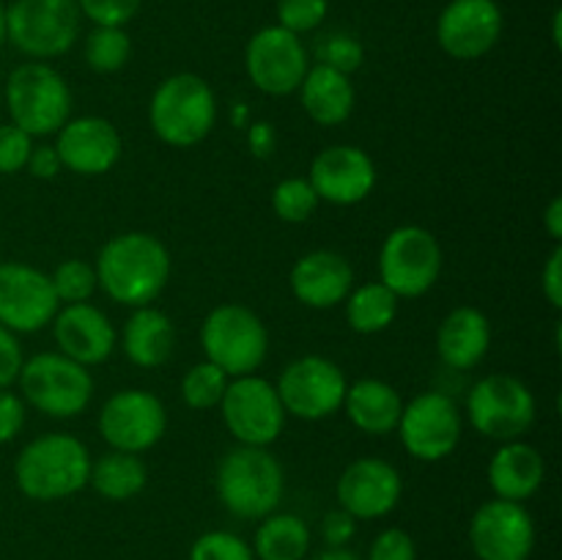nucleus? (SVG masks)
<instances>
[{
	"instance_id": "nucleus-1",
	"label": "nucleus",
	"mask_w": 562,
	"mask_h": 560,
	"mask_svg": "<svg viewBox=\"0 0 562 560\" xmlns=\"http://www.w3.org/2000/svg\"><path fill=\"white\" fill-rule=\"evenodd\" d=\"M97 283L113 302L126 307L151 305L170 280V250L159 236L126 231L110 236L97 253Z\"/></svg>"
},
{
	"instance_id": "nucleus-2",
	"label": "nucleus",
	"mask_w": 562,
	"mask_h": 560,
	"mask_svg": "<svg viewBox=\"0 0 562 560\" xmlns=\"http://www.w3.org/2000/svg\"><path fill=\"white\" fill-rule=\"evenodd\" d=\"M91 453L80 437L49 432L31 439L14 459V483L27 500L55 503L88 486Z\"/></svg>"
},
{
	"instance_id": "nucleus-3",
	"label": "nucleus",
	"mask_w": 562,
	"mask_h": 560,
	"mask_svg": "<svg viewBox=\"0 0 562 560\" xmlns=\"http://www.w3.org/2000/svg\"><path fill=\"white\" fill-rule=\"evenodd\" d=\"M214 489L228 514L239 519H263L278 511L285 492V472L269 448L236 445L220 459Z\"/></svg>"
},
{
	"instance_id": "nucleus-4",
	"label": "nucleus",
	"mask_w": 562,
	"mask_h": 560,
	"mask_svg": "<svg viewBox=\"0 0 562 560\" xmlns=\"http://www.w3.org/2000/svg\"><path fill=\"white\" fill-rule=\"evenodd\" d=\"M148 124L170 148H192L217 124V97L201 75L176 71L165 77L148 102Z\"/></svg>"
},
{
	"instance_id": "nucleus-5",
	"label": "nucleus",
	"mask_w": 562,
	"mask_h": 560,
	"mask_svg": "<svg viewBox=\"0 0 562 560\" xmlns=\"http://www.w3.org/2000/svg\"><path fill=\"white\" fill-rule=\"evenodd\" d=\"M11 124L31 137L55 135L71 115V88L47 60H25L3 80Z\"/></svg>"
},
{
	"instance_id": "nucleus-6",
	"label": "nucleus",
	"mask_w": 562,
	"mask_h": 560,
	"mask_svg": "<svg viewBox=\"0 0 562 560\" xmlns=\"http://www.w3.org/2000/svg\"><path fill=\"white\" fill-rule=\"evenodd\" d=\"M201 349L231 379L256 373L269 355V329L252 307L223 302L201 324Z\"/></svg>"
},
{
	"instance_id": "nucleus-7",
	"label": "nucleus",
	"mask_w": 562,
	"mask_h": 560,
	"mask_svg": "<svg viewBox=\"0 0 562 560\" xmlns=\"http://www.w3.org/2000/svg\"><path fill=\"white\" fill-rule=\"evenodd\" d=\"M20 399L47 417H77L93 399V377L60 351H38L20 368Z\"/></svg>"
},
{
	"instance_id": "nucleus-8",
	"label": "nucleus",
	"mask_w": 562,
	"mask_h": 560,
	"mask_svg": "<svg viewBox=\"0 0 562 560\" xmlns=\"http://www.w3.org/2000/svg\"><path fill=\"white\" fill-rule=\"evenodd\" d=\"M82 14L75 0H14L5 5V42L31 60H53L80 38Z\"/></svg>"
},
{
	"instance_id": "nucleus-9",
	"label": "nucleus",
	"mask_w": 562,
	"mask_h": 560,
	"mask_svg": "<svg viewBox=\"0 0 562 560\" xmlns=\"http://www.w3.org/2000/svg\"><path fill=\"white\" fill-rule=\"evenodd\" d=\"M538 415L530 384L514 373H488L467 393V421L481 437L494 443L521 439Z\"/></svg>"
},
{
	"instance_id": "nucleus-10",
	"label": "nucleus",
	"mask_w": 562,
	"mask_h": 560,
	"mask_svg": "<svg viewBox=\"0 0 562 560\" xmlns=\"http://www.w3.org/2000/svg\"><path fill=\"white\" fill-rule=\"evenodd\" d=\"M442 245L423 225H398L379 247V283L398 300H417L437 285L442 275Z\"/></svg>"
},
{
	"instance_id": "nucleus-11",
	"label": "nucleus",
	"mask_w": 562,
	"mask_h": 560,
	"mask_svg": "<svg viewBox=\"0 0 562 560\" xmlns=\"http://www.w3.org/2000/svg\"><path fill=\"white\" fill-rule=\"evenodd\" d=\"M225 428L239 445L269 448L285 428V410L278 388L258 373L234 377L220 401Z\"/></svg>"
},
{
	"instance_id": "nucleus-12",
	"label": "nucleus",
	"mask_w": 562,
	"mask_h": 560,
	"mask_svg": "<svg viewBox=\"0 0 562 560\" xmlns=\"http://www.w3.org/2000/svg\"><path fill=\"white\" fill-rule=\"evenodd\" d=\"M274 388H278L280 401H283L285 415L316 423L340 412L349 379H346L344 368L329 360V357L305 355L291 360L280 371Z\"/></svg>"
},
{
	"instance_id": "nucleus-13",
	"label": "nucleus",
	"mask_w": 562,
	"mask_h": 560,
	"mask_svg": "<svg viewBox=\"0 0 562 560\" xmlns=\"http://www.w3.org/2000/svg\"><path fill=\"white\" fill-rule=\"evenodd\" d=\"M395 432L412 459L442 461L459 448L464 421L448 393L426 390V393L415 395L409 404H404Z\"/></svg>"
},
{
	"instance_id": "nucleus-14",
	"label": "nucleus",
	"mask_w": 562,
	"mask_h": 560,
	"mask_svg": "<svg viewBox=\"0 0 562 560\" xmlns=\"http://www.w3.org/2000/svg\"><path fill=\"white\" fill-rule=\"evenodd\" d=\"M311 69V55L296 33L267 25L250 36L245 47L247 80L267 97H289L300 91Z\"/></svg>"
},
{
	"instance_id": "nucleus-15",
	"label": "nucleus",
	"mask_w": 562,
	"mask_h": 560,
	"mask_svg": "<svg viewBox=\"0 0 562 560\" xmlns=\"http://www.w3.org/2000/svg\"><path fill=\"white\" fill-rule=\"evenodd\" d=\"M168 432V410L159 395L140 388H124L110 395L99 412V434L113 450L146 453Z\"/></svg>"
},
{
	"instance_id": "nucleus-16",
	"label": "nucleus",
	"mask_w": 562,
	"mask_h": 560,
	"mask_svg": "<svg viewBox=\"0 0 562 560\" xmlns=\"http://www.w3.org/2000/svg\"><path fill=\"white\" fill-rule=\"evenodd\" d=\"M60 302L49 275L22 261H0V324L14 335L49 327Z\"/></svg>"
},
{
	"instance_id": "nucleus-17",
	"label": "nucleus",
	"mask_w": 562,
	"mask_h": 560,
	"mask_svg": "<svg viewBox=\"0 0 562 560\" xmlns=\"http://www.w3.org/2000/svg\"><path fill=\"white\" fill-rule=\"evenodd\" d=\"M470 547L477 560H530L536 522L525 503L486 500L470 519Z\"/></svg>"
},
{
	"instance_id": "nucleus-18",
	"label": "nucleus",
	"mask_w": 562,
	"mask_h": 560,
	"mask_svg": "<svg viewBox=\"0 0 562 560\" xmlns=\"http://www.w3.org/2000/svg\"><path fill=\"white\" fill-rule=\"evenodd\" d=\"M505 16L497 0H450L437 16V42L456 60H477L503 38Z\"/></svg>"
},
{
	"instance_id": "nucleus-19",
	"label": "nucleus",
	"mask_w": 562,
	"mask_h": 560,
	"mask_svg": "<svg viewBox=\"0 0 562 560\" xmlns=\"http://www.w3.org/2000/svg\"><path fill=\"white\" fill-rule=\"evenodd\" d=\"M401 494H404V478L395 470V464L379 456L355 459L335 483L338 508L355 516L357 522L382 519L393 514L395 505L401 503Z\"/></svg>"
},
{
	"instance_id": "nucleus-20",
	"label": "nucleus",
	"mask_w": 562,
	"mask_h": 560,
	"mask_svg": "<svg viewBox=\"0 0 562 560\" xmlns=\"http://www.w3.org/2000/svg\"><path fill=\"white\" fill-rule=\"evenodd\" d=\"M376 165L371 154L351 143H335L313 157L307 181L316 190L318 201L333 206H357L376 187Z\"/></svg>"
},
{
	"instance_id": "nucleus-21",
	"label": "nucleus",
	"mask_w": 562,
	"mask_h": 560,
	"mask_svg": "<svg viewBox=\"0 0 562 560\" xmlns=\"http://www.w3.org/2000/svg\"><path fill=\"white\" fill-rule=\"evenodd\" d=\"M55 152L60 165L77 176H104L119 165L124 154V141L115 124L102 115H80L69 119L58 132Z\"/></svg>"
},
{
	"instance_id": "nucleus-22",
	"label": "nucleus",
	"mask_w": 562,
	"mask_h": 560,
	"mask_svg": "<svg viewBox=\"0 0 562 560\" xmlns=\"http://www.w3.org/2000/svg\"><path fill=\"white\" fill-rule=\"evenodd\" d=\"M53 338L60 355L80 366H102L119 346V329L102 307L91 302L60 305L53 318Z\"/></svg>"
},
{
	"instance_id": "nucleus-23",
	"label": "nucleus",
	"mask_w": 562,
	"mask_h": 560,
	"mask_svg": "<svg viewBox=\"0 0 562 560\" xmlns=\"http://www.w3.org/2000/svg\"><path fill=\"white\" fill-rule=\"evenodd\" d=\"M289 285L300 305L329 311V307L344 305L349 291L355 289V267L344 253L311 250L294 261Z\"/></svg>"
},
{
	"instance_id": "nucleus-24",
	"label": "nucleus",
	"mask_w": 562,
	"mask_h": 560,
	"mask_svg": "<svg viewBox=\"0 0 562 560\" xmlns=\"http://www.w3.org/2000/svg\"><path fill=\"white\" fill-rule=\"evenodd\" d=\"M486 478L494 497L525 503L543 486L547 459H543V453L536 445L525 443V439L499 443V448L488 459Z\"/></svg>"
},
{
	"instance_id": "nucleus-25",
	"label": "nucleus",
	"mask_w": 562,
	"mask_h": 560,
	"mask_svg": "<svg viewBox=\"0 0 562 560\" xmlns=\"http://www.w3.org/2000/svg\"><path fill=\"white\" fill-rule=\"evenodd\" d=\"M492 322L472 305H459L439 322L437 355L450 371H470L492 349Z\"/></svg>"
},
{
	"instance_id": "nucleus-26",
	"label": "nucleus",
	"mask_w": 562,
	"mask_h": 560,
	"mask_svg": "<svg viewBox=\"0 0 562 560\" xmlns=\"http://www.w3.org/2000/svg\"><path fill=\"white\" fill-rule=\"evenodd\" d=\"M121 349L137 368H159L173 357L176 324L165 311L154 305L132 307L121 333Z\"/></svg>"
},
{
	"instance_id": "nucleus-27",
	"label": "nucleus",
	"mask_w": 562,
	"mask_h": 560,
	"mask_svg": "<svg viewBox=\"0 0 562 560\" xmlns=\"http://www.w3.org/2000/svg\"><path fill=\"white\" fill-rule=\"evenodd\" d=\"M340 410L346 412V417H349L357 432L371 434V437H384V434L395 432V426H398L404 399L384 379L366 377L346 388Z\"/></svg>"
},
{
	"instance_id": "nucleus-28",
	"label": "nucleus",
	"mask_w": 562,
	"mask_h": 560,
	"mask_svg": "<svg viewBox=\"0 0 562 560\" xmlns=\"http://www.w3.org/2000/svg\"><path fill=\"white\" fill-rule=\"evenodd\" d=\"M296 93H300L307 119L318 126H340L355 113V82L349 75L329 69V66L313 64Z\"/></svg>"
},
{
	"instance_id": "nucleus-29",
	"label": "nucleus",
	"mask_w": 562,
	"mask_h": 560,
	"mask_svg": "<svg viewBox=\"0 0 562 560\" xmlns=\"http://www.w3.org/2000/svg\"><path fill=\"white\" fill-rule=\"evenodd\" d=\"M311 544L313 533L302 516L272 511L258 519L250 547L256 560H305L311 555Z\"/></svg>"
},
{
	"instance_id": "nucleus-30",
	"label": "nucleus",
	"mask_w": 562,
	"mask_h": 560,
	"mask_svg": "<svg viewBox=\"0 0 562 560\" xmlns=\"http://www.w3.org/2000/svg\"><path fill=\"white\" fill-rule=\"evenodd\" d=\"M148 470L146 461L137 453H124V450H113L102 453L99 459H91V472H88V486L99 494V497L110 500V503H124V500L137 497L146 489Z\"/></svg>"
},
{
	"instance_id": "nucleus-31",
	"label": "nucleus",
	"mask_w": 562,
	"mask_h": 560,
	"mask_svg": "<svg viewBox=\"0 0 562 560\" xmlns=\"http://www.w3.org/2000/svg\"><path fill=\"white\" fill-rule=\"evenodd\" d=\"M344 305L346 322L360 335L384 333L398 316V296L379 280L355 285L344 300Z\"/></svg>"
},
{
	"instance_id": "nucleus-32",
	"label": "nucleus",
	"mask_w": 562,
	"mask_h": 560,
	"mask_svg": "<svg viewBox=\"0 0 562 560\" xmlns=\"http://www.w3.org/2000/svg\"><path fill=\"white\" fill-rule=\"evenodd\" d=\"M88 69L97 75H115L124 69L132 58V38L124 27H102L93 25V31L82 44Z\"/></svg>"
},
{
	"instance_id": "nucleus-33",
	"label": "nucleus",
	"mask_w": 562,
	"mask_h": 560,
	"mask_svg": "<svg viewBox=\"0 0 562 560\" xmlns=\"http://www.w3.org/2000/svg\"><path fill=\"white\" fill-rule=\"evenodd\" d=\"M228 382L231 377L223 368H217L209 360H201L181 377V401L198 412L214 410L223 401Z\"/></svg>"
},
{
	"instance_id": "nucleus-34",
	"label": "nucleus",
	"mask_w": 562,
	"mask_h": 560,
	"mask_svg": "<svg viewBox=\"0 0 562 560\" xmlns=\"http://www.w3.org/2000/svg\"><path fill=\"white\" fill-rule=\"evenodd\" d=\"M318 203L322 201L311 181L300 176H289L272 187V212L283 223H307L316 214Z\"/></svg>"
},
{
	"instance_id": "nucleus-35",
	"label": "nucleus",
	"mask_w": 562,
	"mask_h": 560,
	"mask_svg": "<svg viewBox=\"0 0 562 560\" xmlns=\"http://www.w3.org/2000/svg\"><path fill=\"white\" fill-rule=\"evenodd\" d=\"M49 283H53V291L60 305L88 302L99 289L97 269H93V264L82 261V258H66V261H60L49 272Z\"/></svg>"
},
{
	"instance_id": "nucleus-36",
	"label": "nucleus",
	"mask_w": 562,
	"mask_h": 560,
	"mask_svg": "<svg viewBox=\"0 0 562 560\" xmlns=\"http://www.w3.org/2000/svg\"><path fill=\"white\" fill-rule=\"evenodd\" d=\"M316 64L329 66L344 75H355L366 64V47L349 31H329L316 42Z\"/></svg>"
},
{
	"instance_id": "nucleus-37",
	"label": "nucleus",
	"mask_w": 562,
	"mask_h": 560,
	"mask_svg": "<svg viewBox=\"0 0 562 560\" xmlns=\"http://www.w3.org/2000/svg\"><path fill=\"white\" fill-rule=\"evenodd\" d=\"M190 560H256L252 547L231 530H209L192 541Z\"/></svg>"
},
{
	"instance_id": "nucleus-38",
	"label": "nucleus",
	"mask_w": 562,
	"mask_h": 560,
	"mask_svg": "<svg viewBox=\"0 0 562 560\" xmlns=\"http://www.w3.org/2000/svg\"><path fill=\"white\" fill-rule=\"evenodd\" d=\"M327 14L329 0H278V25L296 36L322 27Z\"/></svg>"
},
{
	"instance_id": "nucleus-39",
	"label": "nucleus",
	"mask_w": 562,
	"mask_h": 560,
	"mask_svg": "<svg viewBox=\"0 0 562 560\" xmlns=\"http://www.w3.org/2000/svg\"><path fill=\"white\" fill-rule=\"evenodd\" d=\"M80 14L102 27H126L140 11L143 0H75Z\"/></svg>"
},
{
	"instance_id": "nucleus-40",
	"label": "nucleus",
	"mask_w": 562,
	"mask_h": 560,
	"mask_svg": "<svg viewBox=\"0 0 562 560\" xmlns=\"http://www.w3.org/2000/svg\"><path fill=\"white\" fill-rule=\"evenodd\" d=\"M33 152V137L20 126L0 124V176L22 173Z\"/></svg>"
},
{
	"instance_id": "nucleus-41",
	"label": "nucleus",
	"mask_w": 562,
	"mask_h": 560,
	"mask_svg": "<svg viewBox=\"0 0 562 560\" xmlns=\"http://www.w3.org/2000/svg\"><path fill=\"white\" fill-rule=\"evenodd\" d=\"M366 560H417V544L401 527H387L373 538Z\"/></svg>"
},
{
	"instance_id": "nucleus-42",
	"label": "nucleus",
	"mask_w": 562,
	"mask_h": 560,
	"mask_svg": "<svg viewBox=\"0 0 562 560\" xmlns=\"http://www.w3.org/2000/svg\"><path fill=\"white\" fill-rule=\"evenodd\" d=\"M25 401L9 388L0 390V445H9L25 428Z\"/></svg>"
},
{
	"instance_id": "nucleus-43",
	"label": "nucleus",
	"mask_w": 562,
	"mask_h": 560,
	"mask_svg": "<svg viewBox=\"0 0 562 560\" xmlns=\"http://www.w3.org/2000/svg\"><path fill=\"white\" fill-rule=\"evenodd\" d=\"M22 362H25V355H22L20 338L0 324V390L16 382Z\"/></svg>"
},
{
	"instance_id": "nucleus-44",
	"label": "nucleus",
	"mask_w": 562,
	"mask_h": 560,
	"mask_svg": "<svg viewBox=\"0 0 562 560\" xmlns=\"http://www.w3.org/2000/svg\"><path fill=\"white\" fill-rule=\"evenodd\" d=\"M357 536V519L346 514L344 508H335L324 514L322 519V538L327 547H349L351 538Z\"/></svg>"
},
{
	"instance_id": "nucleus-45",
	"label": "nucleus",
	"mask_w": 562,
	"mask_h": 560,
	"mask_svg": "<svg viewBox=\"0 0 562 560\" xmlns=\"http://www.w3.org/2000/svg\"><path fill=\"white\" fill-rule=\"evenodd\" d=\"M541 291L554 311L562 307V247L554 245L541 269Z\"/></svg>"
},
{
	"instance_id": "nucleus-46",
	"label": "nucleus",
	"mask_w": 562,
	"mask_h": 560,
	"mask_svg": "<svg viewBox=\"0 0 562 560\" xmlns=\"http://www.w3.org/2000/svg\"><path fill=\"white\" fill-rule=\"evenodd\" d=\"M245 137H247V148L256 159H269L278 148V132L269 121L256 119L245 126Z\"/></svg>"
},
{
	"instance_id": "nucleus-47",
	"label": "nucleus",
	"mask_w": 562,
	"mask_h": 560,
	"mask_svg": "<svg viewBox=\"0 0 562 560\" xmlns=\"http://www.w3.org/2000/svg\"><path fill=\"white\" fill-rule=\"evenodd\" d=\"M25 170L31 176H36V179L47 181V179H55V176L64 170V165H60L55 146H33Z\"/></svg>"
},
{
	"instance_id": "nucleus-48",
	"label": "nucleus",
	"mask_w": 562,
	"mask_h": 560,
	"mask_svg": "<svg viewBox=\"0 0 562 560\" xmlns=\"http://www.w3.org/2000/svg\"><path fill=\"white\" fill-rule=\"evenodd\" d=\"M543 231H547L549 239H552L554 245H560V239H562V195H554L552 201L547 203V209H543Z\"/></svg>"
},
{
	"instance_id": "nucleus-49",
	"label": "nucleus",
	"mask_w": 562,
	"mask_h": 560,
	"mask_svg": "<svg viewBox=\"0 0 562 560\" xmlns=\"http://www.w3.org/2000/svg\"><path fill=\"white\" fill-rule=\"evenodd\" d=\"M305 560H362L355 549L349 547H324L316 555H307Z\"/></svg>"
},
{
	"instance_id": "nucleus-50",
	"label": "nucleus",
	"mask_w": 562,
	"mask_h": 560,
	"mask_svg": "<svg viewBox=\"0 0 562 560\" xmlns=\"http://www.w3.org/2000/svg\"><path fill=\"white\" fill-rule=\"evenodd\" d=\"M231 121H234V126H241L245 130L247 124H250V108H247L245 102H236L234 110H231Z\"/></svg>"
},
{
	"instance_id": "nucleus-51",
	"label": "nucleus",
	"mask_w": 562,
	"mask_h": 560,
	"mask_svg": "<svg viewBox=\"0 0 562 560\" xmlns=\"http://www.w3.org/2000/svg\"><path fill=\"white\" fill-rule=\"evenodd\" d=\"M560 25H562V11L558 9L554 11V16H552V42H554V47H562V33H560Z\"/></svg>"
},
{
	"instance_id": "nucleus-52",
	"label": "nucleus",
	"mask_w": 562,
	"mask_h": 560,
	"mask_svg": "<svg viewBox=\"0 0 562 560\" xmlns=\"http://www.w3.org/2000/svg\"><path fill=\"white\" fill-rule=\"evenodd\" d=\"M5 44V3L0 0V47Z\"/></svg>"
},
{
	"instance_id": "nucleus-53",
	"label": "nucleus",
	"mask_w": 562,
	"mask_h": 560,
	"mask_svg": "<svg viewBox=\"0 0 562 560\" xmlns=\"http://www.w3.org/2000/svg\"><path fill=\"white\" fill-rule=\"evenodd\" d=\"M0 91H3V77H0Z\"/></svg>"
}]
</instances>
